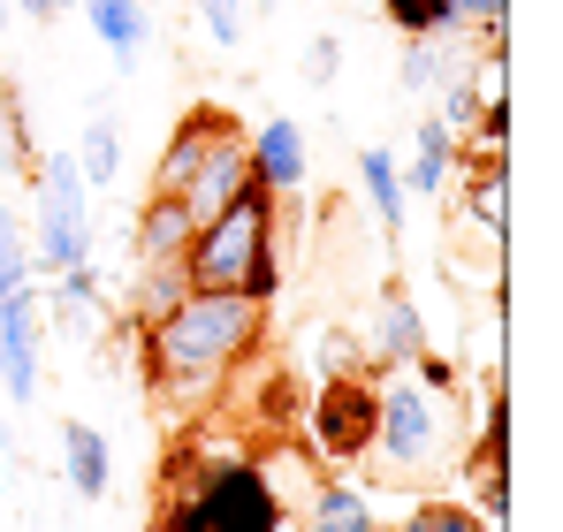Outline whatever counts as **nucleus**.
Listing matches in <instances>:
<instances>
[{"label": "nucleus", "mask_w": 563, "mask_h": 532, "mask_svg": "<svg viewBox=\"0 0 563 532\" xmlns=\"http://www.w3.org/2000/svg\"><path fill=\"white\" fill-rule=\"evenodd\" d=\"M267 343V304L236 297V289H190L184 304H168L153 328H137V357L153 396H176L184 411L213 403Z\"/></svg>", "instance_id": "nucleus-1"}, {"label": "nucleus", "mask_w": 563, "mask_h": 532, "mask_svg": "<svg viewBox=\"0 0 563 532\" xmlns=\"http://www.w3.org/2000/svg\"><path fill=\"white\" fill-rule=\"evenodd\" d=\"M275 236H282V198H267L252 182L221 221H198V236H190V252H184V281L190 289H236V297L275 304V289H282Z\"/></svg>", "instance_id": "nucleus-2"}, {"label": "nucleus", "mask_w": 563, "mask_h": 532, "mask_svg": "<svg viewBox=\"0 0 563 532\" xmlns=\"http://www.w3.org/2000/svg\"><path fill=\"white\" fill-rule=\"evenodd\" d=\"M161 532H282V487L252 456H184Z\"/></svg>", "instance_id": "nucleus-3"}, {"label": "nucleus", "mask_w": 563, "mask_h": 532, "mask_svg": "<svg viewBox=\"0 0 563 532\" xmlns=\"http://www.w3.org/2000/svg\"><path fill=\"white\" fill-rule=\"evenodd\" d=\"M366 456H380L388 479H427L450 456V396L419 388L404 365L374 380V448Z\"/></svg>", "instance_id": "nucleus-4"}, {"label": "nucleus", "mask_w": 563, "mask_h": 532, "mask_svg": "<svg viewBox=\"0 0 563 532\" xmlns=\"http://www.w3.org/2000/svg\"><path fill=\"white\" fill-rule=\"evenodd\" d=\"M31 266L38 274H69L92 259V190L77 176L69 153H38L31 160Z\"/></svg>", "instance_id": "nucleus-5"}, {"label": "nucleus", "mask_w": 563, "mask_h": 532, "mask_svg": "<svg viewBox=\"0 0 563 532\" xmlns=\"http://www.w3.org/2000/svg\"><path fill=\"white\" fill-rule=\"evenodd\" d=\"M312 442L328 464H358L374 448V380L366 373H328V388L312 396Z\"/></svg>", "instance_id": "nucleus-6"}, {"label": "nucleus", "mask_w": 563, "mask_h": 532, "mask_svg": "<svg viewBox=\"0 0 563 532\" xmlns=\"http://www.w3.org/2000/svg\"><path fill=\"white\" fill-rule=\"evenodd\" d=\"M38 380H46V297L15 289L0 297V388L8 403H38Z\"/></svg>", "instance_id": "nucleus-7"}, {"label": "nucleus", "mask_w": 563, "mask_h": 532, "mask_svg": "<svg viewBox=\"0 0 563 532\" xmlns=\"http://www.w3.org/2000/svg\"><path fill=\"white\" fill-rule=\"evenodd\" d=\"M244 160H252V182L289 206V198L312 182V137H305L297 114H267V122L244 137Z\"/></svg>", "instance_id": "nucleus-8"}, {"label": "nucleus", "mask_w": 563, "mask_h": 532, "mask_svg": "<svg viewBox=\"0 0 563 532\" xmlns=\"http://www.w3.org/2000/svg\"><path fill=\"white\" fill-rule=\"evenodd\" d=\"M252 190V160H244V130H229L206 160H198V176L184 182V213L190 221H221L236 198Z\"/></svg>", "instance_id": "nucleus-9"}, {"label": "nucleus", "mask_w": 563, "mask_h": 532, "mask_svg": "<svg viewBox=\"0 0 563 532\" xmlns=\"http://www.w3.org/2000/svg\"><path fill=\"white\" fill-rule=\"evenodd\" d=\"M305 532H380L374 487L351 479V472H320L305 487Z\"/></svg>", "instance_id": "nucleus-10"}, {"label": "nucleus", "mask_w": 563, "mask_h": 532, "mask_svg": "<svg viewBox=\"0 0 563 532\" xmlns=\"http://www.w3.org/2000/svg\"><path fill=\"white\" fill-rule=\"evenodd\" d=\"M229 130H236V122H229L221 107H190L184 122L168 130L161 160H153V190H176V198H184V182L198 176V160H206V153H213V145H221Z\"/></svg>", "instance_id": "nucleus-11"}, {"label": "nucleus", "mask_w": 563, "mask_h": 532, "mask_svg": "<svg viewBox=\"0 0 563 532\" xmlns=\"http://www.w3.org/2000/svg\"><path fill=\"white\" fill-rule=\"evenodd\" d=\"M114 320V304H107V281H99V266H69V274H54V289H46V328H62V335H77V343H92L99 328Z\"/></svg>", "instance_id": "nucleus-12"}, {"label": "nucleus", "mask_w": 563, "mask_h": 532, "mask_svg": "<svg viewBox=\"0 0 563 532\" xmlns=\"http://www.w3.org/2000/svg\"><path fill=\"white\" fill-rule=\"evenodd\" d=\"M190 236H198V221L184 213V198H176V190H145L137 229H130V252H137L145 266H184Z\"/></svg>", "instance_id": "nucleus-13"}, {"label": "nucleus", "mask_w": 563, "mask_h": 532, "mask_svg": "<svg viewBox=\"0 0 563 532\" xmlns=\"http://www.w3.org/2000/svg\"><path fill=\"white\" fill-rule=\"evenodd\" d=\"M77 15L92 23V38L107 46V69H114V77H130V69L145 62V38H153L145 0H77Z\"/></svg>", "instance_id": "nucleus-14"}, {"label": "nucleus", "mask_w": 563, "mask_h": 532, "mask_svg": "<svg viewBox=\"0 0 563 532\" xmlns=\"http://www.w3.org/2000/svg\"><path fill=\"white\" fill-rule=\"evenodd\" d=\"M457 130L450 122H434V114H419V130H411V160L396 153V168H404V198H442L450 176H457Z\"/></svg>", "instance_id": "nucleus-15"}, {"label": "nucleus", "mask_w": 563, "mask_h": 532, "mask_svg": "<svg viewBox=\"0 0 563 532\" xmlns=\"http://www.w3.org/2000/svg\"><path fill=\"white\" fill-rule=\"evenodd\" d=\"M62 479L85 495V502H107V487H114V448L99 426L85 419H62Z\"/></svg>", "instance_id": "nucleus-16"}, {"label": "nucleus", "mask_w": 563, "mask_h": 532, "mask_svg": "<svg viewBox=\"0 0 563 532\" xmlns=\"http://www.w3.org/2000/svg\"><path fill=\"white\" fill-rule=\"evenodd\" d=\"M351 176H358V198L374 206V229H380V236H396V229H404V213H411L396 153H388V145H366V153L351 160Z\"/></svg>", "instance_id": "nucleus-17"}, {"label": "nucleus", "mask_w": 563, "mask_h": 532, "mask_svg": "<svg viewBox=\"0 0 563 532\" xmlns=\"http://www.w3.org/2000/svg\"><path fill=\"white\" fill-rule=\"evenodd\" d=\"M396 77H404V91H411V99H427L434 85L465 77V31L450 23V31H427V38H411V46H404V69H396Z\"/></svg>", "instance_id": "nucleus-18"}, {"label": "nucleus", "mask_w": 563, "mask_h": 532, "mask_svg": "<svg viewBox=\"0 0 563 532\" xmlns=\"http://www.w3.org/2000/svg\"><path fill=\"white\" fill-rule=\"evenodd\" d=\"M427 351V320H419V304H411V289H380V312H374V357L396 373V365H411V357Z\"/></svg>", "instance_id": "nucleus-19"}, {"label": "nucleus", "mask_w": 563, "mask_h": 532, "mask_svg": "<svg viewBox=\"0 0 563 532\" xmlns=\"http://www.w3.org/2000/svg\"><path fill=\"white\" fill-rule=\"evenodd\" d=\"M190 297V281H184V266H145L137 259V281H130V297H122V320H130V335L137 328H153L168 304H184Z\"/></svg>", "instance_id": "nucleus-20"}, {"label": "nucleus", "mask_w": 563, "mask_h": 532, "mask_svg": "<svg viewBox=\"0 0 563 532\" xmlns=\"http://www.w3.org/2000/svg\"><path fill=\"white\" fill-rule=\"evenodd\" d=\"M77 176L85 190H114L122 182V130H114V114H85V137H77Z\"/></svg>", "instance_id": "nucleus-21"}, {"label": "nucleus", "mask_w": 563, "mask_h": 532, "mask_svg": "<svg viewBox=\"0 0 563 532\" xmlns=\"http://www.w3.org/2000/svg\"><path fill=\"white\" fill-rule=\"evenodd\" d=\"M465 85L479 107H510V46L503 38H479V62H465Z\"/></svg>", "instance_id": "nucleus-22"}, {"label": "nucleus", "mask_w": 563, "mask_h": 532, "mask_svg": "<svg viewBox=\"0 0 563 532\" xmlns=\"http://www.w3.org/2000/svg\"><path fill=\"white\" fill-rule=\"evenodd\" d=\"M15 289H38V266H31V236H23V221L0 206V297H15Z\"/></svg>", "instance_id": "nucleus-23"}, {"label": "nucleus", "mask_w": 563, "mask_h": 532, "mask_svg": "<svg viewBox=\"0 0 563 532\" xmlns=\"http://www.w3.org/2000/svg\"><path fill=\"white\" fill-rule=\"evenodd\" d=\"M190 8H198V23H206V38H213L221 54L252 38V0H190Z\"/></svg>", "instance_id": "nucleus-24"}, {"label": "nucleus", "mask_w": 563, "mask_h": 532, "mask_svg": "<svg viewBox=\"0 0 563 532\" xmlns=\"http://www.w3.org/2000/svg\"><path fill=\"white\" fill-rule=\"evenodd\" d=\"M411 532H495L472 502H442V495H427V502H411V518H404Z\"/></svg>", "instance_id": "nucleus-25"}, {"label": "nucleus", "mask_w": 563, "mask_h": 532, "mask_svg": "<svg viewBox=\"0 0 563 532\" xmlns=\"http://www.w3.org/2000/svg\"><path fill=\"white\" fill-rule=\"evenodd\" d=\"M380 15L404 31V38H427V31H450V0H380Z\"/></svg>", "instance_id": "nucleus-26"}, {"label": "nucleus", "mask_w": 563, "mask_h": 532, "mask_svg": "<svg viewBox=\"0 0 563 532\" xmlns=\"http://www.w3.org/2000/svg\"><path fill=\"white\" fill-rule=\"evenodd\" d=\"M0 137H8V168H31V160H38V145H31V122H23V99H15V91H0Z\"/></svg>", "instance_id": "nucleus-27"}, {"label": "nucleus", "mask_w": 563, "mask_h": 532, "mask_svg": "<svg viewBox=\"0 0 563 532\" xmlns=\"http://www.w3.org/2000/svg\"><path fill=\"white\" fill-rule=\"evenodd\" d=\"M450 23H457V31H479V38H503L510 0H450Z\"/></svg>", "instance_id": "nucleus-28"}, {"label": "nucleus", "mask_w": 563, "mask_h": 532, "mask_svg": "<svg viewBox=\"0 0 563 532\" xmlns=\"http://www.w3.org/2000/svg\"><path fill=\"white\" fill-rule=\"evenodd\" d=\"M434 99H442V107H434V122H450V130L465 137V130H472V114H479L472 85H465V77H450V85H434Z\"/></svg>", "instance_id": "nucleus-29"}, {"label": "nucleus", "mask_w": 563, "mask_h": 532, "mask_svg": "<svg viewBox=\"0 0 563 532\" xmlns=\"http://www.w3.org/2000/svg\"><path fill=\"white\" fill-rule=\"evenodd\" d=\"M404 373H411L419 388H434V396H457V365H450L442 351H419L411 365H404Z\"/></svg>", "instance_id": "nucleus-30"}, {"label": "nucleus", "mask_w": 563, "mask_h": 532, "mask_svg": "<svg viewBox=\"0 0 563 532\" xmlns=\"http://www.w3.org/2000/svg\"><path fill=\"white\" fill-rule=\"evenodd\" d=\"M335 69H343V38L320 31V38L305 46V77H312V85H335Z\"/></svg>", "instance_id": "nucleus-31"}, {"label": "nucleus", "mask_w": 563, "mask_h": 532, "mask_svg": "<svg viewBox=\"0 0 563 532\" xmlns=\"http://www.w3.org/2000/svg\"><path fill=\"white\" fill-rule=\"evenodd\" d=\"M8 15H15V0H0V23H8Z\"/></svg>", "instance_id": "nucleus-32"}, {"label": "nucleus", "mask_w": 563, "mask_h": 532, "mask_svg": "<svg viewBox=\"0 0 563 532\" xmlns=\"http://www.w3.org/2000/svg\"><path fill=\"white\" fill-rule=\"evenodd\" d=\"M252 8H282V0H252Z\"/></svg>", "instance_id": "nucleus-33"}, {"label": "nucleus", "mask_w": 563, "mask_h": 532, "mask_svg": "<svg viewBox=\"0 0 563 532\" xmlns=\"http://www.w3.org/2000/svg\"><path fill=\"white\" fill-rule=\"evenodd\" d=\"M396 532H411V525H396Z\"/></svg>", "instance_id": "nucleus-34"}]
</instances>
